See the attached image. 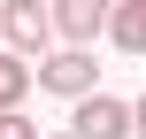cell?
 Wrapping results in <instances>:
<instances>
[{"instance_id": "obj_1", "label": "cell", "mask_w": 146, "mask_h": 139, "mask_svg": "<svg viewBox=\"0 0 146 139\" xmlns=\"http://www.w3.org/2000/svg\"><path fill=\"white\" fill-rule=\"evenodd\" d=\"M31 85H38V93L77 101V93H92V85H100V62H92V46H46V54L31 62Z\"/></svg>"}, {"instance_id": "obj_2", "label": "cell", "mask_w": 146, "mask_h": 139, "mask_svg": "<svg viewBox=\"0 0 146 139\" xmlns=\"http://www.w3.org/2000/svg\"><path fill=\"white\" fill-rule=\"evenodd\" d=\"M0 46H8V54H23V62H38V54L54 46L46 0H0Z\"/></svg>"}, {"instance_id": "obj_3", "label": "cell", "mask_w": 146, "mask_h": 139, "mask_svg": "<svg viewBox=\"0 0 146 139\" xmlns=\"http://www.w3.org/2000/svg\"><path fill=\"white\" fill-rule=\"evenodd\" d=\"M69 139H131V101H115V93H77L69 101Z\"/></svg>"}, {"instance_id": "obj_4", "label": "cell", "mask_w": 146, "mask_h": 139, "mask_svg": "<svg viewBox=\"0 0 146 139\" xmlns=\"http://www.w3.org/2000/svg\"><path fill=\"white\" fill-rule=\"evenodd\" d=\"M46 23L62 46H92L100 23H108V0H46Z\"/></svg>"}, {"instance_id": "obj_5", "label": "cell", "mask_w": 146, "mask_h": 139, "mask_svg": "<svg viewBox=\"0 0 146 139\" xmlns=\"http://www.w3.org/2000/svg\"><path fill=\"white\" fill-rule=\"evenodd\" d=\"M123 54H146V0H108V23H100Z\"/></svg>"}, {"instance_id": "obj_6", "label": "cell", "mask_w": 146, "mask_h": 139, "mask_svg": "<svg viewBox=\"0 0 146 139\" xmlns=\"http://www.w3.org/2000/svg\"><path fill=\"white\" fill-rule=\"evenodd\" d=\"M23 93H31V62L0 46V108H23Z\"/></svg>"}, {"instance_id": "obj_7", "label": "cell", "mask_w": 146, "mask_h": 139, "mask_svg": "<svg viewBox=\"0 0 146 139\" xmlns=\"http://www.w3.org/2000/svg\"><path fill=\"white\" fill-rule=\"evenodd\" d=\"M0 139H38V124H31L23 108H0Z\"/></svg>"}, {"instance_id": "obj_8", "label": "cell", "mask_w": 146, "mask_h": 139, "mask_svg": "<svg viewBox=\"0 0 146 139\" xmlns=\"http://www.w3.org/2000/svg\"><path fill=\"white\" fill-rule=\"evenodd\" d=\"M131 139H146V93L131 101Z\"/></svg>"}, {"instance_id": "obj_9", "label": "cell", "mask_w": 146, "mask_h": 139, "mask_svg": "<svg viewBox=\"0 0 146 139\" xmlns=\"http://www.w3.org/2000/svg\"><path fill=\"white\" fill-rule=\"evenodd\" d=\"M46 139H69V132H46Z\"/></svg>"}]
</instances>
